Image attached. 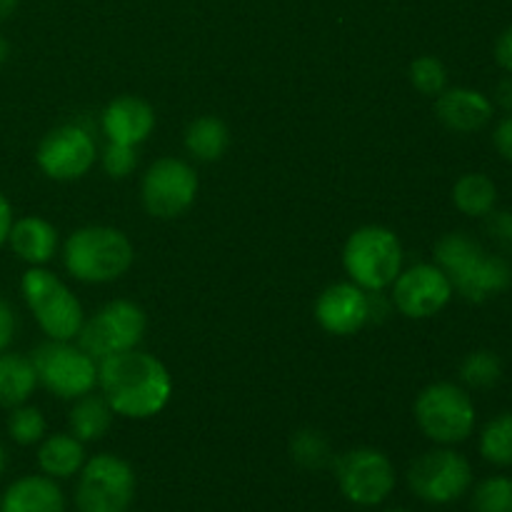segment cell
I'll return each mask as SVG.
<instances>
[{"instance_id":"obj_1","label":"cell","mask_w":512,"mask_h":512,"mask_svg":"<svg viewBox=\"0 0 512 512\" xmlns=\"http://www.w3.org/2000/svg\"><path fill=\"white\" fill-rule=\"evenodd\" d=\"M98 385L113 413L130 420L153 418L173 395L168 368L135 348L98 360Z\"/></svg>"},{"instance_id":"obj_2","label":"cell","mask_w":512,"mask_h":512,"mask_svg":"<svg viewBox=\"0 0 512 512\" xmlns=\"http://www.w3.org/2000/svg\"><path fill=\"white\" fill-rule=\"evenodd\" d=\"M135 253L128 235L108 225H85L73 230L63 245L65 270L80 283L100 285L123 278Z\"/></svg>"},{"instance_id":"obj_3","label":"cell","mask_w":512,"mask_h":512,"mask_svg":"<svg viewBox=\"0 0 512 512\" xmlns=\"http://www.w3.org/2000/svg\"><path fill=\"white\" fill-rule=\"evenodd\" d=\"M343 265L350 283L370 293H380L393 285L403 270V245L390 228L363 225L345 240Z\"/></svg>"},{"instance_id":"obj_4","label":"cell","mask_w":512,"mask_h":512,"mask_svg":"<svg viewBox=\"0 0 512 512\" xmlns=\"http://www.w3.org/2000/svg\"><path fill=\"white\" fill-rule=\"evenodd\" d=\"M23 298L50 340H73L83 328V305L55 273L33 265L23 275Z\"/></svg>"},{"instance_id":"obj_5","label":"cell","mask_w":512,"mask_h":512,"mask_svg":"<svg viewBox=\"0 0 512 512\" xmlns=\"http://www.w3.org/2000/svg\"><path fill=\"white\" fill-rule=\"evenodd\" d=\"M38 383L63 400H78L98 385V360L70 340H48L30 355Z\"/></svg>"},{"instance_id":"obj_6","label":"cell","mask_w":512,"mask_h":512,"mask_svg":"<svg viewBox=\"0 0 512 512\" xmlns=\"http://www.w3.org/2000/svg\"><path fill=\"white\" fill-rule=\"evenodd\" d=\"M415 423L425 438L440 445L468 440L475 428V405L455 383H433L415 398Z\"/></svg>"},{"instance_id":"obj_7","label":"cell","mask_w":512,"mask_h":512,"mask_svg":"<svg viewBox=\"0 0 512 512\" xmlns=\"http://www.w3.org/2000/svg\"><path fill=\"white\" fill-rule=\"evenodd\" d=\"M135 498V473L123 458L100 453L80 468L75 488L78 512H128Z\"/></svg>"},{"instance_id":"obj_8","label":"cell","mask_w":512,"mask_h":512,"mask_svg":"<svg viewBox=\"0 0 512 512\" xmlns=\"http://www.w3.org/2000/svg\"><path fill=\"white\" fill-rule=\"evenodd\" d=\"M145 333V313L133 300H113L90 320H83L78 345L93 360L138 348Z\"/></svg>"},{"instance_id":"obj_9","label":"cell","mask_w":512,"mask_h":512,"mask_svg":"<svg viewBox=\"0 0 512 512\" xmlns=\"http://www.w3.org/2000/svg\"><path fill=\"white\" fill-rule=\"evenodd\" d=\"M335 480L345 500L360 508H375L395 490V468L380 450L355 448L335 460Z\"/></svg>"},{"instance_id":"obj_10","label":"cell","mask_w":512,"mask_h":512,"mask_svg":"<svg viewBox=\"0 0 512 512\" xmlns=\"http://www.w3.org/2000/svg\"><path fill=\"white\" fill-rule=\"evenodd\" d=\"M473 483V468L460 453L448 448L428 450L410 463L408 485L420 500L433 505L463 498Z\"/></svg>"},{"instance_id":"obj_11","label":"cell","mask_w":512,"mask_h":512,"mask_svg":"<svg viewBox=\"0 0 512 512\" xmlns=\"http://www.w3.org/2000/svg\"><path fill=\"white\" fill-rule=\"evenodd\" d=\"M195 195H198V175L185 160L160 158L145 170L140 198L153 218H178L195 203Z\"/></svg>"},{"instance_id":"obj_12","label":"cell","mask_w":512,"mask_h":512,"mask_svg":"<svg viewBox=\"0 0 512 512\" xmlns=\"http://www.w3.org/2000/svg\"><path fill=\"white\" fill-rule=\"evenodd\" d=\"M98 150L90 130L83 125H60L53 128L38 145V168L48 175L50 180H78L95 165Z\"/></svg>"},{"instance_id":"obj_13","label":"cell","mask_w":512,"mask_h":512,"mask_svg":"<svg viewBox=\"0 0 512 512\" xmlns=\"http://www.w3.org/2000/svg\"><path fill=\"white\" fill-rule=\"evenodd\" d=\"M453 298V283L435 263L400 270L393 283V303L405 318L425 320L438 315Z\"/></svg>"},{"instance_id":"obj_14","label":"cell","mask_w":512,"mask_h":512,"mask_svg":"<svg viewBox=\"0 0 512 512\" xmlns=\"http://www.w3.org/2000/svg\"><path fill=\"white\" fill-rule=\"evenodd\" d=\"M315 318L330 335H355L370 320L368 290L355 283H335L320 293Z\"/></svg>"},{"instance_id":"obj_15","label":"cell","mask_w":512,"mask_h":512,"mask_svg":"<svg viewBox=\"0 0 512 512\" xmlns=\"http://www.w3.org/2000/svg\"><path fill=\"white\" fill-rule=\"evenodd\" d=\"M100 128H103L108 143L138 148L153 133L155 110L148 100L138 98V95H120L105 105L103 115H100Z\"/></svg>"},{"instance_id":"obj_16","label":"cell","mask_w":512,"mask_h":512,"mask_svg":"<svg viewBox=\"0 0 512 512\" xmlns=\"http://www.w3.org/2000/svg\"><path fill=\"white\" fill-rule=\"evenodd\" d=\"M453 290H458L468 303H485L493 295L505 293L512 285V265L503 255H490L480 250L473 260L450 275Z\"/></svg>"},{"instance_id":"obj_17","label":"cell","mask_w":512,"mask_h":512,"mask_svg":"<svg viewBox=\"0 0 512 512\" xmlns=\"http://www.w3.org/2000/svg\"><path fill=\"white\" fill-rule=\"evenodd\" d=\"M435 115L455 133H478L493 118V100L473 88H445L435 100Z\"/></svg>"},{"instance_id":"obj_18","label":"cell","mask_w":512,"mask_h":512,"mask_svg":"<svg viewBox=\"0 0 512 512\" xmlns=\"http://www.w3.org/2000/svg\"><path fill=\"white\" fill-rule=\"evenodd\" d=\"M0 512H65V495L48 475H25L5 490Z\"/></svg>"},{"instance_id":"obj_19","label":"cell","mask_w":512,"mask_h":512,"mask_svg":"<svg viewBox=\"0 0 512 512\" xmlns=\"http://www.w3.org/2000/svg\"><path fill=\"white\" fill-rule=\"evenodd\" d=\"M8 243L20 260L30 265H45L53 260L58 250V230L53 223L38 215H25V218L13 220Z\"/></svg>"},{"instance_id":"obj_20","label":"cell","mask_w":512,"mask_h":512,"mask_svg":"<svg viewBox=\"0 0 512 512\" xmlns=\"http://www.w3.org/2000/svg\"><path fill=\"white\" fill-rule=\"evenodd\" d=\"M38 465L43 475L53 480H68L85 465V448L75 435L55 433L43 440L38 450Z\"/></svg>"},{"instance_id":"obj_21","label":"cell","mask_w":512,"mask_h":512,"mask_svg":"<svg viewBox=\"0 0 512 512\" xmlns=\"http://www.w3.org/2000/svg\"><path fill=\"white\" fill-rule=\"evenodd\" d=\"M38 385L33 360L20 353H0V408H18L28 403Z\"/></svg>"},{"instance_id":"obj_22","label":"cell","mask_w":512,"mask_h":512,"mask_svg":"<svg viewBox=\"0 0 512 512\" xmlns=\"http://www.w3.org/2000/svg\"><path fill=\"white\" fill-rule=\"evenodd\" d=\"M113 415V408H110L103 395H83V398L75 400L73 410H70V435H75L80 443L100 440L113 425Z\"/></svg>"},{"instance_id":"obj_23","label":"cell","mask_w":512,"mask_h":512,"mask_svg":"<svg viewBox=\"0 0 512 512\" xmlns=\"http://www.w3.org/2000/svg\"><path fill=\"white\" fill-rule=\"evenodd\" d=\"M228 145V125L215 115H203V118L193 120L185 130V150L203 163H215V160L223 158Z\"/></svg>"},{"instance_id":"obj_24","label":"cell","mask_w":512,"mask_h":512,"mask_svg":"<svg viewBox=\"0 0 512 512\" xmlns=\"http://www.w3.org/2000/svg\"><path fill=\"white\" fill-rule=\"evenodd\" d=\"M453 203L460 213L470 215V218H485V215L495 210L498 188H495V183L488 175L468 173L455 183Z\"/></svg>"},{"instance_id":"obj_25","label":"cell","mask_w":512,"mask_h":512,"mask_svg":"<svg viewBox=\"0 0 512 512\" xmlns=\"http://www.w3.org/2000/svg\"><path fill=\"white\" fill-rule=\"evenodd\" d=\"M480 453L493 465H512V413H503L485 425Z\"/></svg>"},{"instance_id":"obj_26","label":"cell","mask_w":512,"mask_h":512,"mask_svg":"<svg viewBox=\"0 0 512 512\" xmlns=\"http://www.w3.org/2000/svg\"><path fill=\"white\" fill-rule=\"evenodd\" d=\"M500 375H503V363L493 350H475L460 365V378L468 388L488 390L498 385Z\"/></svg>"},{"instance_id":"obj_27","label":"cell","mask_w":512,"mask_h":512,"mask_svg":"<svg viewBox=\"0 0 512 512\" xmlns=\"http://www.w3.org/2000/svg\"><path fill=\"white\" fill-rule=\"evenodd\" d=\"M290 455H293L295 463L308 470H323L325 465L333 463L330 443L318 430H300V433H295L293 440H290Z\"/></svg>"},{"instance_id":"obj_28","label":"cell","mask_w":512,"mask_h":512,"mask_svg":"<svg viewBox=\"0 0 512 512\" xmlns=\"http://www.w3.org/2000/svg\"><path fill=\"white\" fill-rule=\"evenodd\" d=\"M410 83L423 95H440L448 88V70L435 55H420L410 63Z\"/></svg>"},{"instance_id":"obj_29","label":"cell","mask_w":512,"mask_h":512,"mask_svg":"<svg viewBox=\"0 0 512 512\" xmlns=\"http://www.w3.org/2000/svg\"><path fill=\"white\" fill-rule=\"evenodd\" d=\"M8 435L18 445H35L45 438V418L33 405H18L8 415Z\"/></svg>"},{"instance_id":"obj_30","label":"cell","mask_w":512,"mask_h":512,"mask_svg":"<svg viewBox=\"0 0 512 512\" xmlns=\"http://www.w3.org/2000/svg\"><path fill=\"white\" fill-rule=\"evenodd\" d=\"M475 512H512V480L505 475L483 480L473 495Z\"/></svg>"},{"instance_id":"obj_31","label":"cell","mask_w":512,"mask_h":512,"mask_svg":"<svg viewBox=\"0 0 512 512\" xmlns=\"http://www.w3.org/2000/svg\"><path fill=\"white\" fill-rule=\"evenodd\" d=\"M135 165H138V153L133 145L108 143V148L103 150V168L110 178H128Z\"/></svg>"},{"instance_id":"obj_32","label":"cell","mask_w":512,"mask_h":512,"mask_svg":"<svg viewBox=\"0 0 512 512\" xmlns=\"http://www.w3.org/2000/svg\"><path fill=\"white\" fill-rule=\"evenodd\" d=\"M488 233L505 253H512V210H498L488 213Z\"/></svg>"},{"instance_id":"obj_33","label":"cell","mask_w":512,"mask_h":512,"mask_svg":"<svg viewBox=\"0 0 512 512\" xmlns=\"http://www.w3.org/2000/svg\"><path fill=\"white\" fill-rule=\"evenodd\" d=\"M493 143L495 148H498V153L503 155L508 163H512V115L500 120L498 128H495L493 133Z\"/></svg>"},{"instance_id":"obj_34","label":"cell","mask_w":512,"mask_h":512,"mask_svg":"<svg viewBox=\"0 0 512 512\" xmlns=\"http://www.w3.org/2000/svg\"><path fill=\"white\" fill-rule=\"evenodd\" d=\"M13 335H15V315L13 310H10V305L0 300V353L8 350V345L13 343Z\"/></svg>"},{"instance_id":"obj_35","label":"cell","mask_w":512,"mask_h":512,"mask_svg":"<svg viewBox=\"0 0 512 512\" xmlns=\"http://www.w3.org/2000/svg\"><path fill=\"white\" fill-rule=\"evenodd\" d=\"M495 60H498L500 68L512 73V28L500 33L498 43H495Z\"/></svg>"},{"instance_id":"obj_36","label":"cell","mask_w":512,"mask_h":512,"mask_svg":"<svg viewBox=\"0 0 512 512\" xmlns=\"http://www.w3.org/2000/svg\"><path fill=\"white\" fill-rule=\"evenodd\" d=\"M493 95H495V103H498L505 113L512 115V73L505 75L503 80H498Z\"/></svg>"},{"instance_id":"obj_37","label":"cell","mask_w":512,"mask_h":512,"mask_svg":"<svg viewBox=\"0 0 512 512\" xmlns=\"http://www.w3.org/2000/svg\"><path fill=\"white\" fill-rule=\"evenodd\" d=\"M13 220H15L13 218V208H10L8 198L0 193V248L8 243V235H10V228H13Z\"/></svg>"},{"instance_id":"obj_38","label":"cell","mask_w":512,"mask_h":512,"mask_svg":"<svg viewBox=\"0 0 512 512\" xmlns=\"http://www.w3.org/2000/svg\"><path fill=\"white\" fill-rule=\"evenodd\" d=\"M18 3L20 0H0V23H5L18 10Z\"/></svg>"},{"instance_id":"obj_39","label":"cell","mask_w":512,"mask_h":512,"mask_svg":"<svg viewBox=\"0 0 512 512\" xmlns=\"http://www.w3.org/2000/svg\"><path fill=\"white\" fill-rule=\"evenodd\" d=\"M8 55H10V43L3 38V35H0V65L8 60Z\"/></svg>"},{"instance_id":"obj_40","label":"cell","mask_w":512,"mask_h":512,"mask_svg":"<svg viewBox=\"0 0 512 512\" xmlns=\"http://www.w3.org/2000/svg\"><path fill=\"white\" fill-rule=\"evenodd\" d=\"M3 470H5V448L0 445V473H3Z\"/></svg>"},{"instance_id":"obj_41","label":"cell","mask_w":512,"mask_h":512,"mask_svg":"<svg viewBox=\"0 0 512 512\" xmlns=\"http://www.w3.org/2000/svg\"><path fill=\"white\" fill-rule=\"evenodd\" d=\"M385 512H408V510H385Z\"/></svg>"}]
</instances>
